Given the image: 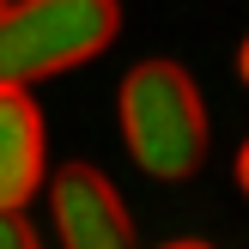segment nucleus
I'll list each match as a JSON object with an SVG mask.
<instances>
[{
  "instance_id": "nucleus-1",
  "label": "nucleus",
  "mask_w": 249,
  "mask_h": 249,
  "mask_svg": "<svg viewBox=\"0 0 249 249\" xmlns=\"http://www.w3.org/2000/svg\"><path fill=\"white\" fill-rule=\"evenodd\" d=\"M122 134L146 177L182 182L207 158V104L177 61H140L122 79Z\"/></svg>"
},
{
  "instance_id": "nucleus-2",
  "label": "nucleus",
  "mask_w": 249,
  "mask_h": 249,
  "mask_svg": "<svg viewBox=\"0 0 249 249\" xmlns=\"http://www.w3.org/2000/svg\"><path fill=\"white\" fill-rule=\"evenodd\" d=\"M122 31L116 0H6L0 6V85H31L104 55Z\"/></svg>"
},
{
  "instance_id": "nucleus-3",
  "label": "nucleus",
  "mask_w": 249,
  "mask_h": 249,
  "mask_svg": "<svg viewBox=\"0 0 249 249\" xmlns=\"http://www.w3.org/2000/svg\"><path fill=\"white\" fill-rule=\"evenodd\" d=\"M49 213H55L61 249H134L128 207L91 164H61V177L49 182Z\"/></svg>"
},
{
  "instance_id": "nucleus-4",
  "label": "nucleus",
  "mask_w": 249,
  "mask_h": 249,
  "mask_svg": "<svg viewBox=\"0 0 249 249\" xmlns=\"http://www.w3.org/2000/svg\"><path fill=\"white\" fill-rule=\"evenodd\" d=\"M43 189V116L24 85H0V213H24Z\"/></svg>"
},
{
  "instance_id": "nucleus-5",
  "label": "nucleus",
  "mask_w": 249,
  "mask_h": 249,
  "mask_svg": "<svg viewBox=\"0 0 249 249\" xmlns=\"http://www.w3.org/2000/svg\"><path fill=\"white\" fill-rule=\"evenodd\" d=\"M0 249H43V243H36V231L18 213H0Z\"/></svg>"
},
{
  "instance_id": "nucleus-6",
  "label": "nucleus",
  "mask_w": 249,
  "mask_h": 249,
  "mask_svg": "<svg viewBox=\"0 0 249 249\" xmlns=\"http://www.w3.org/2000/svg\"><path fill=\"white\" fill-rule=\"evenodd\" d=\"M237 182H243V195H249V140H243V152H237Z\"/></svg>"
},
{
  "instance_id": "nucleus-7",
  "label": "nucleus",
  "mask_w": 249,
  "mask_h": 249,
  "mask_svg": "<svg viewBox=\"0 0 249 249\" xmlns=\"http://www.w3.org/2000/svg\"><path fill=\"white\" fill-rule=\"evenodd\" d=\"M164 249H213V243H201V237H182V243H164Z\"/></svg>"
},
{
  "instance_id": "nucleus-8",
  "label": "nucleus",
  "mask_w": 249,
  "mask_h": 249,
  "mask_svg": "<svg viewBox=\"0 0 249 249\" xmlns=\"http://www.w3.org/2000/svg\"><path fill=\"white\" fill-rule=\"evenodd\" d=\"M237 73H243V85H249V43H243V55H237Z\"/></svg>"
},
{
  "instance_id": "nucleus-9",
  "label": "nucleus",
  "mask_w": 249,
  "mask_h": 249,
  "mask_svg": "<svg viewBox=\"0 0 249 249\" xmlns=\"http://www.w3.org/2000/svg\"><path fill=\"white\" fill-rule=\"evenodd\" d=\"M0 6H6V0H0Z\"/></svg>"
}]
</instances>
